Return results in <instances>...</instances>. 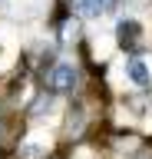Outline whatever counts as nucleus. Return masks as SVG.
Returning a JSON list of instances; mask_svg holds the SVG:
<instances>
[{"label": "nucleus", "instance_id": "obj_1", "mask_svg": "<svg viewBox=\"0 0 152 159\" xmlns=\"http://www.w3.org/2000/svg\"><path fill=\"white\" fill-rule=\"evenodd\" d=\"M116 30H119V43H122V47H132V43L142 37V27L136 23V20H119Z\"/></svg>", "mask_w": 152, "mask_h": 159}, {"label": "nucleus", "instance_id": "obj_2", "mask_svg": "<svg viewBox=\"0 0 152 159\" xmlns=\"http://www.w3.org/2000/svg\"><path fill=\"white\" fill-rule=\"evenodd\" d=\"M73 83H76V70H73L70 63H60V66L53 70V86L56 89H70Z\"/></svg>", "mask_w": 152, "mask_h": 159}, {"label": "nucleus", "instance_id": "obj_3", "mask_svg": "<svg viewBox=\"0 0 152 159\" xmlns=\"http://www.w3.org/2000/svg\"><path fill=\"white\" fill-rule=\"evenodd\" d=\"M126 70H129V80L136 83V86H145V83H149V70L142 66V60H139V57H132Z\"/></svg>", "mask_w": 152, "mask_h": 159}, {"label": "nucleus", "instance_id": "obj_4", "mask_svg": "<svg viewBox=\"0 0 152 159\" xmlns=\"http://www.w3.org/2000/svg\"><path fill=\"white\" fill-rule=\"evenodd\" d=\"M76 10L83 17H99L102 10H109V3L106 0H76Z\"/></svg>", "mask_w": 152, "mask_h": 159}]
</instances>
